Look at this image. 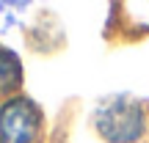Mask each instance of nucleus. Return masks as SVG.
Returning <instances> with one entry per match:
<instances>
[{
	"label": "nucleus",
	"instance_id": "obj_2",
	"mask_svg": "<svg viewBox=\"0 0 149 143\" xmlns=\"http://www.w3.org/2000/svg\"><path fill=\"white\" fill-rule=\"evenodd\" d=\"M42 124V110L25 96H11L0 105V143H36Z\"/></svg>",
	"mask_w": 149,
	"mask_h": 143
},
{
	"label": "nucleus",
	"instance_id": "obj_3",
	"mask_svg": "<svg viewBox=\"0 0 149 143\" xmlns=\"http://www.w3.org/2000/svg\"><path fill=\"white\" fill-rule=\"evenodd\" d=\"M22 83V66L11 50L0 47V94H11Z\"/></svg>",
	"mask_w": 149,
	"mask_h": 143
},
{
	"label": "nucleus",
	"instance_id": "obj_1",
	"mask_svg": "<svg viewBox=\"0 0 149 143\" xmlns=\"http://www.w3.org/2000/svg\"><path fill=\"white\" fill-rule=\"evenodd\" d=\"M94 127L108 143H138L146 132V107L130 94H113L97 105Z\"/></svg>",
	"mask_w": 149,
	"mask_h": 143
}]
</instances>
